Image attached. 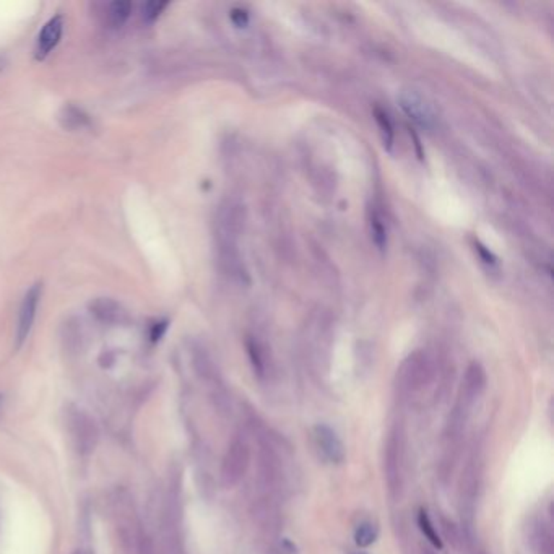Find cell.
Returning a JSON list of instances; mask_svg holds the SVG:
<instances>
[{
  "mask_svg": "<svg viewBox=\"0 0 554 554\" xmlns=\"http://www.w3.org/2000/svg\"><path fill=\"white\" fill-rule=\"evenodd\" d=\"M385 478L390 496L397 497L403 486V436L392 431L385 449Z\"/></svg>",
  "mask_w": 554,
  "mask_h": 554,
  "instance_id": "6da1fadb",
  "label": "cell"
},
{
  "mask_svg": "<svg viewBox=\"0 0 554 554\" xmlns=\"http://www.w3.org/2000/svg\"><path fill=\"white\" fill-rule=\"evenodd\" d=\"M250 465V449L244 441H234L228 449L221 465V479L226 488L236 486L244 478Z\"/></svg>",
  "mask_w": 554,
  "mask_h": 554,
  "instance_id": "7a4b0ae2",
  "label": "cell"
},
{
  "mask_svg": "<svg viewBox=\"0 0 554 554\" xmlns=\"http://www.w3.org/2000/svg\"><path fill=\"white\" fill-rule=\"evenodd\" d=\"M41 295H43V285L36 283L30 290L26 291L25 297H23L20 311H18V322H17V332H15V343L20 348L25 340L30 335L33 329V322H35L36 311H38Z\"/></svg>",
  "mask_w": 554,
  "mask_h": 554,
  "instance_id": "3957f363",
  "label": "cell"
},
{
  "mask_svg": "<svg viewBox=\"0 0 554 554\" xmlns=\"http://www.w3.org/2000/svg\"><path fill=\"white\" fill-rule=\"evenodd\" d=\"M400 106L405 111V114L418 124L420 127L431 130L436 125V114L432 111L431 104L416 91H403L400 95Z\"/></svg>",
  "mask_w": 554,
  "mask_h": 554,
  "instance_id": "277c9868",
  "label": "cell"
},
{
  "mask_svg": "<svg viewBox=\"0 0 554 554\" xmlns=\"http://www.w3.org/2000/svg\"><path fill=\"white\" fill-rule=\"evenodd\" d=\"M68 427H71L72 439L75 441L80 452H91L96 444V427L93 421L83 412L72 409L68 412Z\"/></svg>",
  "mask_w": 554,
  "mask_h": 554,
  "instance_id": "5b68a950",
  "label": "cell"
},
{
  "mask_svg": "<svg viewBox=\"0 0 554 554\" xmlns=\"http://www.w3.org/2000/svg\"><path fill=\"white\" fill-rule=\"evenodd\" d=\"M314 437L317 442V447L324 457L329 460L330 463L340 465L343 463L347 452H344V445L342 439H340L337 432L327 425H317L314 427Z\"/></svg>",
  "mask_w": 554,
  "mask_h": 554,
  "instance_id": "8992f818",
  "label": "cell"
},
{
  "mask_svg": "<svg viewBox=\"0 0 554 554\" xmlns=\"http://www.w3.org/2000/svg\"><path fill=\"white\" fill-rule=\"evenodd\" d=\"M402 379L403 385L409 390V392H416V390L425 387L431 379L430 366H427L425 356L423 355L409 356L408 361L405 362L403 366Z\"/></svg>",
  "mask_w": 554,
  "mask_h": 554,
  "instance_id": "52a82bcc",
  "label": "cell"
},
{
  "mask_svg": "<svg viewBox=\"0 0 554 554\" xmlns=\"http://www.w3.org/2000/svg\"><path fill=\"white\" fill-rule=\"evenodd\" d=\"M64 31V20L62 17L57 15L46 23L38 36V43H36V59L43 60L49 55L55 46L60 43Z\"/></svg>",
  "mask_w": 554,
  "mask_h": 554,
  "instance_id": "ba28073f",
  "label": "cell"
},
{
  "mask_svg": "<svg viewBox=\"0 0 554 554\" xmlns=\"http://www.w3.org/2000/svg\"><path fill=\"white\" fill-rule=\"evenodd\" d=\"M486 387V372L479 362H472L465 376V403H472L483 394Z\"/></svg>",
  "mask_w": 554,
  "mask_h": 554,
  "instance_id": "9c48e42d",
  "label": "cell"
},
{
  "mask_svg": "<svg viewBox=\"0 0 554 554\" xmlns=\"http://www.w3.org/2000/svg\"><path fill=\"white\" fill-rule=\"evenodd\" d=\"M90 309L101 322H108V324L120 322V319H122L124 315V311L120 309L118 302L109 299V297H98V299H95L90 304Z\"/></svg>",
  "mask_w": 554,
  "mask_h": 554,
  "instance_id": "30bf717a",
  "label": "cell"
},
{
  "mask_svg": "<svg viewBox=\"0 0 554 554\" xmlns=\"http://www.w3.org/2000/svg\"><path fill=\"white\" fill-rule=\"evenodd\" d=\"M60 124L64 125L65 129L68 130H77L83 129L90 124V118H88L86 113L77 106H65L62 109V113L59 116Z\"/></svg>",
  "mask_w": 554,
  "mask_h": 554,
  "instance_id": "8fae6325",
  "label": "cell"
},
{
  "mask_svg": "<svg viewBox=\"0 0 554 554\" xmlns=\"http://www.w3.org/2000/svg\"><path fill=\"white\" fill-rule=\"evenodd\" d=\"M130 12H132V3H130L129 0H118V2H113L108 10L109 23L114 28H120L125 21H127Z\"/></svg>",
  "mask_w": 554,
  "mask_h": 554,
  "instance_id": "7c38bea8",
  "label": "cell"
},
{
  "mask_svg": "<svg viewBox=\"0 0 554 554\" xmlns=\"http://www.w3.org/2000/svg\"><path fill=\"white\" fill-rule=\"evenodd\" d=\"M530 538H532L535 551L539 554H553V538L543 525H535V530L530 535Z\"/></svg>",
  "mask_w": 554,
  "mask_h": 554,
  "instance_id": "4fadbf2b",
  "label": "cell"
},
{
  "mask_svg": "<svg viewBox=\"0 0 554 554\" xmlns=\"http://www.w3.org/2000/svg\"><path fill=\"white\" fill-rule=\"evenodd\" d=\"M379 538V527L372 522H364L356 528L355 532V543L360 548H367L374 544Z\"/></svg>",
  "mask_w": 554,
  "mask_h": 554,
  "instance_id": "5bb4252c",
  "label": "cell"
},
{
  "mask_svg": "<svg viewBox=\"0 0 554 554\" xmlns=\"http://www.w3.org/2000/svg\"><path fill=\"white\" fill-rule=\"evenodd\" d=\"M374 119H376L377 125H379L380 133H382L384 145L390 150V148H392V145H394V135H395L394 133V125H392V122H390V118L387 116V113H385V111L376 108L374 109Z\"/></svg>",
  "mask_w": 554,
  "mask_h": 554,
  "instance_id": "9a60e30c",
  "label": "cell"
},
{
  "mask_svg": "<svg viewBox=\"0 0 554 554\" xmlns=\"http://www.w3.org/2000/svg\"><path fill=\"white\" fill-rule=\"evenodd\" d=\"M418 525H420V530L423 532V535L427 538V542H430L432 546L441 549L442 539L439 538V535H437L434 525H432L430 515H427V512L425 509L420 510V515H418Z\"/></svg>",
  "mask_w": 554,
  "mask_h": 554,
  "instance_id": "2e32d148",
  "label": "cell"
},
{
  "mask_svg": "<svg viewBox=\"0 0 554 554\" xmlns=\"http://www.w3.org/2000/svg\"><path fill=\"white\" fill-rule=\"evenodd\" d=\"M371 232L376 246L382 250L385 248V244H387V234H385V228L382 225V221H380V218L377 216L376 213L371 216Z\"/></svg>",
  "mask_w": 554,
  "mask_h": 554,
  "instance_id": "e0dca14e",
  "label": "cell"
},
{
  "mask_svg": "<svg viewBox=\"0 0 554 554\" xmlns=\"http://www.w3.org/2000/svg\"><path fill=\"white\" fill-rule=\"evenodd\" d=\"M442 532H444V537L447 542L452 544L454 548H459L460 543L463 542L462 539V533H460V530L457 525H455L452 520H447V519H442Z\"/></svg>",
  "mask_w": 554,
  "mask_h": 554,
  "instance_id": "ac0fdd59",
  "label": "cell"
},
{
  "mask_svg": "<svg viewBox=\"0 0 554 554\" xmlns=\"http://www.w3.org/2000/svg\"><path fill=\"white\" fill-rule=\"evenodd\" d=\"M167 7L166 2H156V0H150L147 2L145 6L142 7V15L145 21H155L158 17L161 15V12Z\"/></svg>",
  "mask_w": 554,
  "mask_h": 554,
  "instance_id": "d6986e66",
  "label": "cell"
},
{
  "mask_svg": "<svg viewBox=\"0 0 554 554\" xmlns=\"http://www.w3.org/2000/svg\"><path fill=\"white\" fill-rule=\"evenodd\" d=\"M248 350H249V356H250V361H252L255 372H257L259 376H264V360H262V353H260L257 343L250 342L249 340Z\"/></svg>",
  "mask_w": 554,
  "mask_h": 554,
  "instance_id": "ffe728a7",
  "label": "cell"
},
{
  "mask_svg": "<svg viewBox=\"0 0 554 554\" xmlns=\"http://www.w3.org/2000/svg\"><path fill=\"white\" fill-rule=\"evenodd\" d=\"M231 20L234 21L236 26H246L248 25V12L246 10H241V8H234V10L231 12Z\"/></svg>",
  "mask_w": 554,
  "mask_h": 554,
  "instance_id": "44dd1931",
  "label": "cell"
},
{
  "mask_svg": "<svg viewBox=\"0 0 554 554\" xmlns=\"http://www.w3.org/2000/svg\"><path fill=\"white\" fill-rule=\"evenodd\" d=\"M167 327V322H158L153 325L151 329V340L153 342H158L163 337V333H165V330Z\"/></svg>",
  "mask_w": 554,
  "mask_h": 554,
  "instance_id": "7402d4cb",
  "label": "cell"
},
{
  "mask_svg": "<svg viewBox=\"0 0 554 554\" xmlns=\"http://www.w3.org/2000/svg\"><path fill=\"white\" fill-rule=\"evenodd\" d=\"M479 252H481V255H483V259H484V262H490V264H495L496 262V259H495V255H492L490 250H486L483 248V246H479L478 244V248H477Z\"/></svg>",
  "mask_w": 554,
  "mask_h": 554,
  "instance_id": "603a6c76",
  "label": "cell"
},
{
  "mask_svg": "<svg viewBox=\"0 0 554 554\" xmlns=\"http://www.w3.org/2000/svg\"><path fill=\"white\" fill-rule=\"evenodd\" d=\"M3 68V59H0V71Z\"/></svg>",
  "mask_w": 554,
  "mask_h": 554,
  "instance_id": "cb8c5ba5",
  "label": "cell"
},
{
  "mask_svg": "<svg viewBox=\"0 0 554 554\" xmlns=\"http://www.w3.org/2000/svg\"><path fill=\"white\" fill-rule=\"evenodd\" d=\"M477 554H486L484 551H477Z\"/></svg>",
  "mask_w": 554,
  "mask_h": 554,
  "instance_id": "d4e9b609",
  "label": "cell"
},
{
  "mask_svg": "<svg viewBox=\"0 0 554 554\" xmlns=\"http://www.w3.org/2000/svg\"><path fill=\"white\" fill-rule=\"evenodd\" d=\"M356 554H367V553H356Z\"/></svg>",
  "mask_w": 554,
  "mask_h": 554,
  "instance_id": "484cf974",
  "label": "cell"
}]
</instances>
